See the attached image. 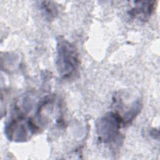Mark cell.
I'll use <instances>...</instances> for the list:
<instances>
[{
	"label": "cell",
	"mask_w": 160,
	"mask_h": 160,
	"mask_svg": "<svg viewBox=\"0 0 160 160\" xmlns=\"http://www.w3.org/2000/svg\"><path fill=\"white\" fill-rule=\"evenodd\" d=\"M56 61L58 72L61 78L68 79L74 77L78 71L80 59L76 46L62 36L56 39Z\"/></svg>",
	"instance_id": "obj_1"
},
{
	"label": "cell",
	"mask_w": 160,
	"mask_h": 160,
	"mask_svg": "<svg viewBox=\"0 0 160 160\" xmlns=\"http://www.w3.org/2000/svg\"><path fill=\"white\" fill-rule=\"evenodd\" d=\"M123 125L122 117L116 112H108L100 118L96 123L98 139L104 143H110L116 139Z\"/></svg>",
	"instance_id": "obj_2"
},
{
	"label": "cell",
	"mask_w": 160,
	"mask_h": 160,
	"mask_svg": "<svg viewBox=\"0 0 160 160\" xmlns=\"http://www.w3.org/2000/svg\"><path fill=\"white\" fill-rule=\"evenodd\" d=\"M38 126L32 119L19 116L8 122L4 128V133L9 141L24 142L38 130Z\"/></svg>",
	"instance_id": "obj_3"
},
{
	"label": "cell",
	"mask_w": 160,
	"mask_h": 160,
	"mask_svg": "<svg viewBox=\"0 0 160 160\" xmlns=\"http://www.w3.org/2000/svg\"><path fill=\"white\" fill-rule=\"evenodd\" d=\"M135 5L129 11L128 14L141 21H146L154 9V1H134Z\"/></svg>",
	"instance_id": "obj_4"
},
{
	"label": "cell",
	"mask_w": 160,
	"mask_h": 160,
	"mask_svg": "<svg viewBox=\"0 0 160 160\" xmlns=\"http://www.w3.org/2000/svg\"><path fill=\"white\" fill-rule=\"evenodd\" d=\"M142 108V104L140 101H137L134 102L129 109L124 114V117H122L123 125L129 124L131 122L135 117L139 113Z\"/></svg>",
	"instance_id": "obj_5"
},
{
	"label": "cell",
	"mask_w": 160,
	"mask_h": 160,
	"mask_svg": "<svg viewBox=\"0 0 160 160\" xmlns=\"http://www.w3.org/2000/svg\"><path fill=\"white\" fill-rule=\"evenodd\" d=\"M41 8L47 19H51L58 15V9L53 1H45L41 2Z\"/></svg>",
	"instance_id": "obj_6"
}]
</instances>
